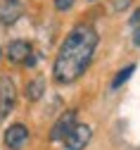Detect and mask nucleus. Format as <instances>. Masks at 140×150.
<instances>
[{
    "instance_id": "nucleus-5",
    "label": "nucleus",
    "mask_w": 140,
    "mask_h": 150,
    "mask_svg": "<svg viewBox=\"0 0 140 150\" xmlns=\"http://www.w3.org/2000/svg\"><path fill=\"white\" fill-rule=\"evenodd\" d=\"M76 124H78V122H76V112H74V110L62 112V115H59V119L55 122L52 131H50V141H64V136L69 134Z\"/></svg>"
},
{
    "instance_id": "nucleus-6",
    "label": "nucleus",
    "mask_w": 140,
    "mask_h": 150,
    "mask_svg": "<svg viewBox=\"0 0 140 150\" xmlns=\"http://www.w3.org/2000/svg\"><path fill=\"white\" fill-rule=\"evenodd\" d=\"M33 55V48L29 41H22V38H17L7 45V60L14 62V64H24L29 57Z\"/></svg>"
},
{
    "instance_id": "nucleus-7",
    "label": "nucleus",
    "mask_w": 140,
    "mask_h": 150,
    "mask_svg": "<svg viewBox=\"0 0 140 150\" xmlns=\"http://www.w3.org/2000/svg\"><path fill=\"white\" fill-rule=\"evenodd\" d=\"M24 12V5H22V0H0V24H14L19 17H22Z\"/></svg>"
},
{
    "instance_id": "nucleus-11",
    "label": "nucleus",
    "mask_w": 140,
    "mask_h": 150,
    "mask_svg": "<svg viewBox=\"0 0 140 150\" xmlns=\"http://www.w3.org/2000/svg\"><path fill=\"white\" fill-rule=\"evenodd\" d=\"M71 5H74V0H55V7H57L59 12H67Z\"/></svg>"
},
{
    "instance_id": "nucleus-2",
    "label": "nucleus",
    "mask_w": 140,
    "mask_h": 150,
    "mask_svg": "<svg viewBox=\"0 0 140 150\" xmlns=\"http://www.w3.org/2000/svg\"><path fill=\"white\" fill-rule=\"evenodd\" d=\"M17 105V86L12 76H0V119H5Z\"/></svg>"
},
{
    "instance_id": "nucleus-10",
    "label": "nucleus",
    "mask_w": 140,
    "mask_h": 150,
    "mask_svg": "<svg viewBox=\"0 0 140 150\" xmlns=\"http://www.w3.org/2000/svg\"><path fill=\"white\" fill-rule=\"evenodd\" d=\"M128 5H131V0H112V7H114V12H124Z\"/></svg>"
},
{
    "instance_id": "nucleus-4",
    "label": "nucleus",
    "mask_w": 140,
    "mask_h": 150,
    "mask_svg": "<svg viewBox=\"0 0 140 150\" xmlns=\"http://www.w3.org/2000/svg\"><path fill=\"white\" fill-rule=\"evenodd\" d=\"M5 145L10 150H22L26 143H29V129L24 124H12L5 129Z\"/></svg>"
},
{
    "instance_id": "nucleus-9",
    "label": "nucleus",
    "mask_w": 140,
    "mask_h": 150,
    "mask_svg": "<svg viewBox=\"0 0 140 150\" xmlns=\"http://www.w3.org/2000/svg\"><path fill=\"white\" fill-rule=\"evenodd\" d=\"M133 69H135V64H126V67H124V69H121V71H119L116 76L112 79V86H109V88H112V91L121 88V86H124V83H126V81L133 76Z\"/></svg>"
},
{
    "instance_id": "nucleus-1",
    "label": "nucleus",
    "mask_w": 140,
    "mask_h": 150,
    "mask_svg": "<svg viewBox=\"0 0 140 150\" xmlns=\"http://www.w3.org/2000/svg\"><path fill=\"white\" fill-rule=\"evenodd\" d=\"M97 41L100 36L93 26H86V24L74 26L57 50V57L52 64V79L62 86L78 81L93 62Z\"/></svg>"
},
{
    "instance_id": "nucleus-3",
    "label": "nucleus",
    "mask_w": 140,
    "mask_h": 150,
    "mask_svg": "<svg viewBox=\"0 0 140 150\" xmlns=\"http://www.w3.org/2000/svg\"><path fill=\"white\" fill-rule=\"evenodd\" d=\"M90 138H93V129L88 126V124H76L69 134L64 136V148L67 150H83L88 143H90Z\"/></svg>"
},
{
    "instance_id": "nucleus-8",
    "label": "nucleus",
    "mask_w": 140,
    "mask_h": 150,
    "mask_svg": "<svg viewBox=\"0 0 140 150\" xmlns=\"http://www.w3.org/2000/svg\"><path fill=\"white\" fill-rule=\"evenodd\" d=\"M26 100H31V103H36V100H41L43 98V93H45V79L43 76H36V79H31L29 83H26Z\"/></svg>"
},
{
    "instance_id": "nucleus-12",
    "label": "nucleus",
    "mask_w": 140,
    "mask_h": 150,
    "mask_svg": "<svg viewBox=\"0 0 140 150\" xmlns=\"http://www.w3.org/2000/svg\"><path fill=\"white\" fill-rule=\"evenodd\" d=\"M133 45H140V24L133 29Z\"/></svg>"
},
{
    "instance_id": "nucleus-13",
    "label": "nucleus",
    "mask_w": 140,
    "mask_h": 150,
    "mask_svg": "<svg viewBox=\"0 0 140 150\" xmlns=\"http://www.w3.org/2000/svg\"><path fill=\"white\" fill-rule=\"evenodd\" d=\"M131 24H133V26H138V24H140V7L133 12V17H131Z\"/></svg>"
}]
</instances>
